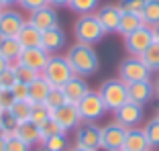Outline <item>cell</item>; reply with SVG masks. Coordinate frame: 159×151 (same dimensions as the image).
I'll return each mask as SVG.
<instances>
[{
  "label": "cell",
  "mask_w": 159,
  "mask_h": 151,
  "mask_svg": "<svg viewBox=\"0 0 159 151\" xmlns=\"http://www.w3.org/2000/svg\"><path fill=\"white\" fill-rule=\"evenodd\" d=\"M19 43L23 45V49L27 47H41V39H43V31H39L35 25H31L27 21L25 23V27L20 29V33H19Z\"/></svg>",
  "instance_id": "44dd1931"
},
{
  "label": "cell",
  "mask_w": 159,
  "mask_h": 151,
  "mask_svg": "<svg viewBox=\"0 0 159 151\" xmlns=\"http://www.w3.org/2000/svg\"><path fill=\"white\" fill-rule=\"evenodd\" d=\"M120 8H118L116 4H104L102 8L96 12V16H98L100 25L104 27V31L106 33H112V31H116L118 29V23H120Z\"/></svg>",
  "instance_id": "d6986e66"
},
{
  "label": "cell",
  "mask_w": 159,
  "mask_h": 151,
  "mask_svg": "<svg viewBox=\"0 0 159 151\" xmlns=\"http://www.w3.org/2000/svg\"><path fill=\"white\" fill-rule=\"evenodd\" d=\"M145 2L147 0H118V8L120 12H135V14H141L143 8H145Z\"/></svg>",
  "instance_id": "836d02e7"
},
{
  "label": "cell",
  "mask_w": 159,
  "mask_h": 151,
  "mask_svg": "<svg viewBox=\"0 0 159 151\" xmlns=\"http://www.w3.org/2000/svg\"><path fill=\"white\" fill-rule=\"evenodd\" d=\"M12 104H14L12 92H10V90H0V108H2V110H8Z\"/></svg>",
  "instance_id": "60d3db41"
},
{
  "label": "cell",
  "mask_w": 159,
  "mask_h": 151,
  "mask_svg": "<svg viewBox=\"0 0 159 151\" xmlns=\"http://www.w3.org/2000/svg\"><path fill=\"white\" fill-rule=\"evenodd\" d=\"M74 35L78 39V43H86V45H94L104 39L106 31L100 25L98 16L94 12L90 14H80V19L74 23Z\"/></svg>",
  "instance_id": "7a4b0ae2"
},
{
  "label": "cell",
  "mask_w": 159,
  "mask_h": 151,
  "mask_svg": "<svg viewBox=\"0 0 159 151\" xmlns=\"http://www.w3.org/2000/svg\"><path fill=\"white\" fill-rule=\"evenodd\" d=\"M19 4L23 6L25 10L33 12V10H37V8H43V6H47V4H49V0H20Z\"/></svg>",
  "instance_id": "ab89813d"
},
{
  "label": "cell",
  "mask_w": 159,
  "mask_h": 151,
  "mask_svg": "<svg viewBox=\"0 0 159 151\" xmlns=\"http://www.w3.org/2000/svg\"><path fill=\"white\" fill-rule=\"evenodd\" d=\"M41 151H43V149H41Z\"/></svg>",
  "instance_id": "6f0895ef"
},
{
  "label": "cell",
  "mask_w": 159,
  "mask_h": 151,
  "mask_svg": "<svg viewBox=\"0 0 159 151\" xmlns=\"http://www.w3.org/2000/svg\"><path fill=\"white\" fill-rule=\"evenodd\" d=\"M126 92H129V100L135 104H141V106H145L147 102H151L155 96V88L151 84V80L126 84Z\"/></svg>",
  "instance_id": "9a60e30c"
},
{
  "label": "cell",
  "mask_w": 159,
  "mask_h": 151,
  "mask_svg": "<svg viewBox=\"0 0 159 151\" xmlns=\"http://www.w3.org/2000/svg\"><path fill=\"white\" fill-rule=\"evenodd\" d=\"M149 139L145 135V129H126V139H125V147L122 151H149Z\"/></svg>",
  "instance_id": "e0dca14e"
},
{
  "label": "cell",
  "mask_w": 159,
  "mask_h": 151,
  "mask_svg": "<svg viewBox=\"0 0 159 151\" xmlns=\"http://www.w3.org/2000/svg\"><path fill=\"white\" fill-rule=\"evenodd\" d=\"M66 59L70 63V67L74 70L75 76H94L100 67V57L96 53V49L92 45L86 43H74L66 53Z\"/></svg>",
  "instance_id": "6da1fadb"
},
{
  "label": "cell",
  "mask_w": 159,
  "mask_h": 151,
  "mask_svg": "<svg viewBox=\"0 0 159 151\" xmlns=\"http://www.w3.org/2000/svg\"><path fill=\"white\" fill-rule=\"evenodd\" d=\"M4 2V8H8V6H14V4H19L20 0H2Z\"/></svg>",
  "instance_id": "ee69618b"
},
{
  "label": "cell",
  "mask_w": 159,
  "mask_h": 151,
  "mask_svg": "<svg viewBox=\"0 0 159 151\" xmlns=\"http://www.w3.org/2000/svg\"><path fill=\"white\" fill-rule=\"evenodd\" d=\"M14 84H16V76H14L12 67L8 66L6 70L0 71V88H2V90H10Z\"/></svg>",
  "instance_id": "8d00e7d4"
},
{
  "label": "cell",
  "mask_w": 159,
  "mask_h": 151,
  "mask_svg": "<svg viewBox=\"0 0 159 151\" xmlns=\"http://www.w3.org/2000/svg\"><path fill=\"white\" fill-rule=\"evenodd\" d=\"M100 133L102 129L94 123H82L75 127V145L90 151L100 149Z\"/></svg>",
  "instance_id": "30bf717a"
},
{
  "label": "cell",
  "mask_w": 159,
  "mask_h": 151,
  "mask_svg": "<svg viewBox=\"0 0 159 151\" xmlns=\"http://www.w3.org/2000/svg\"><path fill=\"white\" fill-rule=\"evenodd\" d=\"M145 27V23H143V16L141 14H135V12H122L120 14V23H118V29L116 33H120L122 37H126V35L135 33L137 29Z\"/></svg>",
  "instance_id": "603a6c76"
},
{
  "label": "cell",
  "mask_w": 159,
  "mask_h": 151,
  "mask_svg": "<svg viewBox=\"0 0 159 151\" xmlns=\"http://www.w3.org/2000/svg\"><path fill=\"white\" fill-rule=\"evenodd\" d=\"M0 112H2V108H0Z\"/></svg>",
  "instance_id": "db71d44e"
},
{
  "label": "cell",
  "mask_w": 159,
  "mask_h": 151,
  "mask_svg": "<svg viewBox=\"0 0 159 151\" xmlns=\"http://www.w3.org/2000/svg\"><path fill=\"white\" fill-rule=\"evenodd\" d=\"M14 100H29V84H23V82H16V84L10 88Z\"/></svg>",
  "instance_id": "f35d334b"
},
{
  "label": "cell",
  "mask_w": 159,
  "mask_h": 151,
  "mask_svg": "<svg viewBox=\"0 0 159 151\" xmlns=\"http://www.w3.org/2000/svg\"><path fill=\"white\" fill-rule=\"evenodd\" d=\"M0 151H6V135H0Z\"/></svg>",
  "instance_id": "7bdbcfd3"
},
{
  "label": "cell",
  "mask_w": 159,
  "mask_h": 151,
  "mask_svg": "<svg viewBox=\"0 0 159 151\" xmlns=\"http://www.w3.org/2000/svg\"><path fill=\"white\" fill-rule=\"evenodd\" d=\"M98 94L102 98L106 110L116 112L122 104L129 102V92H126V84L120 78H110V80L102 82V86L98 88Z\"/></svg>",
  "instance_id": "3957f363"
},
{
  "label": "cell",
  "mask_w": 159,
  "mask_h": 151,
  "mask_svg": "<svg viewBox=\"0 0 159 151\" xmlns=\"http://www.w3.org/2000/svg\"><path fill=\"white\" fill-rule=\"evenodd\" d=\"M2 10H4V8H0V16H2Z\"/></svg>",
  "instance_id": "816d5d0a"
},
{
  "label": "cell",
  "mask_w": 159,
  "mask_h": 151,
  "mask_svg": "<svg viewBox=\"0 0 159 151\" xmlns=\"http://www.w3.org/2000/svg\"><path fill=\"white\" fill-rule=\"evenodd\" d=\"M0 125H2V129H4V135L8 137V135H12L14 129H16V118L10 114V110H2L0 112Z\"/></svg>",
  "instance_id": "d590c367"
},
{
  "label": "cell",
  "mask_w": 159,
  "mask_h": 151,
  "mask_svg": "<svg viewBox=\"0 0 159 151\" xmlns=\"http://www.w3.org/2000/svg\"><path fill=\"white\" fill-rule=\"evenodd\" d=\"M61 90H63V94H66V100H67V102L78 104L80 100H82L90 92V86H88V82H86L82 76H74L67 84L61 86Z\"/></svg>",
  "instance_id": "2e32d148"
},
{
  "label": "cell",
  "mask_w": 159,
  "mask_h": 151,
  "mask_svg": "<svg viewBox=\"0 0 159 151\" xmlns=\"http://www.w3.org/2000/svg\"><path fill=\"white\" fill-rule=\"evenodd\" d=\"M41 76L49 82L51 88H61V86L67 84L75 74H74V70L70 67L66 55H57V53H55V55L49 57V62H47L45 70L41 71Z\"/></svg>",
  "instance_id": "277c9868"
},
{
  "label": "cell",
  "mask_w": 159,
  "mask_h": 151,
  "mask_svg": "<svg viewBox=\"0 0 159 151\" xmlns=\"http://www.w3.org/2000/svg\"><path fill=\"white\" fill-rule=\"evenodd\" d=\"M39 131H41V141L47 137H53V135H59V133H63V129L59 127V125L53 121V118H47L45 123L39 127Z\"/></svg>",
  "instance_id": "e575fe53"
},
{
  "label": "cell",
  "mask_w": 159,
  "mask_h": 151,
  "mask_svg": "<svg viewBox=\"0 0 159 151\" xmlns=\"http://www.w3.org/2000/svg\"><path fill=\"white\" fill-rule=\"evenodd\" d=\"M155 118H159V110H157V117H155Z\"/></svg>",
  "instance_id": "f5cc1de1"
},
{
  "label": "cell",
  "mask_w": 159,
  "mask_h": 151,
  "mask_svg": "<svg viewBox=\"0 0 159 151\" xmlns=\"http://www.w3.org/2000/svg\"><path fill=\"white\" fill-rule=\"evenodd\" d=\"M98 2L100 0H71L70 8L78 14H90L98 8Z\"/></svg>",
  "instance_id": "4dcf8cb0"
},
{
  "label": "cell",
  "mask_w": 159,
  "mask_h": 151,
  "mask_svg": "<svg viewBox=\"0 0 159 151\" xmlns=\"http://www.w3.org/2000/svg\"><path fill=\"white\" fill-rule=\"evenodd\" d=\"M47 118H51V110L47 108L45 104H33V106H31V123L41 127Z\"/></svg>",
  "instance_id": "1f68e13d"
},
{
  "label": "cell",
  "mask_w": 159,
  "mask_h": 151,
  "mask_svg": "<svg viewBox=\"0 0 159 151\" xmlns=\"http://www.w3.org/2000/svg\"><path fill=\"white\" fill-rule=\"evenodd\" d=\"M78 110H80V117H82L84 123H96L98 118L104 117L106 106H104V102H102L98 92H92V90H90L88 94L78 102Z\"/></svg>",
  "instance_id": "5b68a950"
},
{
  "label": "cell",
  "mask_w": 159,
  "mask_h": 151,
  "mask_svg": "<svg viewBox=\"0 0 159 151\" xmlns=\"http://www.w3.org/2000/svg\"><path fill=\"white\" fill-rule=\"evenodd\" d=\"M6 67H8V62H6L4 57L0 55V71H2V70H6Z\"/></svg>",
  "instance_id": "bcb514c9"
},
{
  "label": "cell",
  "mask_w": 159,
  "mask_h": 151,
  "mask_svg": "<svg viewBox=\"0 0 159 151\" xmlns=\"http://www.w3.org/2000/svg\"><path fill=\"white\" fill-rule=\"evenodd\" d=\"M153 88H155V96L159 98V78H157V80L153 82Z\"/></svg>",
  "instance_id": "7dc6e473"
},
{
  "label": "cell",
  "mask_w": 159,
  "mask_h": 151,
  "mask_svg": "<svg viewBox=\"0 0 159 151\" xmlns=\"http://www.w3.org/2000/svg\"><path fill=\"white\" fill-rule=\"evenodd\" d=\"M149 67L141 62L139 57H126L125 62L120 63L118 67V78H120L125 84H133V82H143V80H149Z\"/></svg>",
  "instance_id": "8992f818"
},
{
  "label": "cell",
  "mask_w": 159,
  "mask_h": 151,
  "mask_svg": "<svg viewBox=\"0 0 159 151\" xmlns=\"http://www.w3.org/2000/svg\"><path fill=\"white\" fill-rule=\"evenodd\" d=\"M0 8H4V2H2V0H0Z\"/></svg>",
  "instance_id": "f907efd6"
},
{
  "label": "cell",
  "mask_w": 159,
  "mask_h": 151,
  "mask_svg": "<svg viewBox=\"0 0 159 151\" xmlns=\"http://www.w3.org/2000/svg\"><path fill=\"white\" fill-rule=\"evenodd\" d=\"M49 57H51V55H49V53H47L43 47H27V49H23V51H20V55H19V59H16V62L41 74V71L45 70L47 62H49Z\"/></svg>",
  "instance_id": "4fadbf2b"
},
{
  "label": "cell",
  "mask_w": 159,
  "mask_h": 151,
  "mask_svg": "<svg viewBox=\"0 0 159 151\" xmlns=\"http://www.w3.org/2000/svg\"><path fill=\"white\" fill-rule=\"evenodd\" d=\"M43 151H67V139L66 133H59V135H53V137L43 139Z\"/></svg>",
  "instance_id": "f1b7e54d"
},
{
  "label": "cell",
  "mask_w": 159,
  "mask_h": 151,
  "mask_svg": "<svg viewBox=\"0 0 159 151\" xmlns=\"http://www.w3.org/2000/svg\"><path fill=\"white\" fill-rule=\"evenodd\" d=\"M149 151H153V149H149Z\"/></svg>",
  "instance_id": "11a10c76"
},
{
  "label": "cell",
  "mask_w": 159,
  "mask_h": 151,
  "mask_svg": "<svg viewBox=\"0 0 159 151\" xmlns=\"http://www.w3.org/2000/svg\"><path fill=\"white\" fill-rule=\"evenodd\" d=\"M12 135H14V137H19L20 141H25L29 147H33V145H37V143H41V131H39V125L31 123V121L19 123Z\"/></svg>",
  "instance_id": "ffe728a7"
},
{
  "label": "cell",
  "mask_w": 159,
  "mask_h": 151,
  "mask_svg": "<svg viewBox=\"0 0 159 151\" xmlns=\"http://www.w3.org/2000/svg\"><path fill=\"white\" fill-rule=\"evenodd\" d=\"M126 139V129L120 127L118 123H110L102 127L100 133V149L104 151H122Z\"/></svg>",
  "instance_id": "ba28073f"
},
{
  "label": "cell",
  "mask_w": 159,
  "mask_h": 151,
  "mask_svg": "<svg viewBox=\"0 0 159 151\" xmlns=\"http://www.w3.org/2000/svg\"><path fill=\"white\" fill-rule=\"evenodd\" d=\"M0 90H2V88H0Z\"/></svg>",
  "instance_id": "9f6ffc18"
},
{
  "label": "cell",
  "mask_w": 159,
  "mask_h": 151,
  "mask_svg": "<svg viewBox=\"0 0 159 151\" xmlns=\"http://www.w3.org/2000/svg\"><path fill=\"white\" fill-rule=\"evenodd\" d=\"M29 23L35 25L39 31H49V29H55L59 27V14L55 12L53 6H43V8H37L31 12L29 16Z\"/></svg>",
  "instance_id": "5bb4252c"
},
{
  "label": "cell",
  "mask_w": 159,
  "mask_h": 151,
  "mask_svg": "<svg viewBox=\"0 0 159 151\" xmlns=\"http://www.w3.org/2000/svg\"><path fill=\"white\" fill-rule=\"evenodd\" d=\"M139 59L149 67V71H159V43H153L149 49H145Z\"/></svg>",
  "instance_id": "83f0119b"
},
{
  "label": "cell",
  "mask_w": 159,
  "mask_h": 151,
  "mask_svg": "<svg viewBox=\"0 0 159 151\" xmlns=\"http://www.w3.org/2000/svg\"><path fill=\"white\" fill-rule=\"evenodd\" d=\"M31 106L33 104L29 102V100H14V104L8 110L16 118V123H25V121H31Z\"/></svg>",
  "instance_id": "4316f807"
},
{
  "label": "cell",
  "mask_w": 159,
  "mask_h": 151,
  "mask_svg": "<svg viewBox=\"0 0 159 151\" xmlns=\"http://www.w3.org/2000/svg\"><path fill=\"white\" fill-rule=\"evenodd\" d=\"M153 29V37H155V43H159V25H155V27H151Z\"/></svg>",
  "instance_id": "f6af8a7d"
},
{
  "label": "cell",
  "mask_w": 159,
  "mask_h": 151,
  "mask_svg": "<svg viewBox=\"0 0 159 151\" xmlns=\"http://www.w3.org/2000/svg\"><path fill=\"white\" fill-rule=\"evenodd\" d=\"M67 151H90V149H84V147H78V145H74L71 149H67Z\"/></svg>",
  "instance_id": "c3c4849f"
},
{
  "label": "cell",
  "mask_w": 159,
  "mask_h": 151,
  "mask_svg": "<svg viewBox=\"0 0 159 151\" xmlns=\"http://www.w3.org/2000/svg\"><path fill=\"white\" fill-rule=\"evenodd\" d=\"M66 102H67V100H66V94H63V90H61V88H51L43 104H45L47 108H49V110L53 112V110L61 108V106H63Z\"/></svg>",
  "instance_id": "f546056e"
},
{
  "label": "cell",
  "mask_w": 159,
  "mask_h": 151,
  "mask_svg": "<svg viewBox=\"0 0 159 151\" xmlns=\"http://www.w3.org/2000/svg\"><path fill=\"white\" fill-rule=\"evenodd\" d=\"M71 0H49V6L53 8H63V6H70Z\"/></svg>",
  "instance_id": "b9f144b4"
},
{
  "label": "cell",
  "mask_w": 159,
  "mask_h": 151,
  "mask_svg": "<svg viewBox=\"0 0 159 151\" xmlns=\"http://www.w3.org/2000/svg\"><path fill=\"white\" fill-rule=\"evenodd\" d=\"M145 135L149 139L151 149H157L159 147V118H153L145 125Z\"/></svg>",
  "instance_id": "d6a6232c"
},
{
  "label": "cell",
  "mask_w": 159,
  "mask_h": 151,
  "mask_svg": "<svg viewBox=\"0 0 159 151\" xmlns=\"http://www.w3.org/2000/svg\"><path fill=\"white\" fill-rule=\"evenodd\" d=\"M6 151H31V147L25 141H20L19 137L8 135V137H6Z\"/></svg>",
  "instance_id": "74e56055"
},
{
  "label": "cell",
  "mask_w": 159,
  "mask_h": 151,
  "mask_svg": "<svg viewBox=\"0 0 159 151\" xmlns=\"http://www.w3.org/2000/svg\"><path fill=\"white\" fill-rule=\"evenodd\" d=\"M0 135H4V129H2V125H0Z\"/></svg>",
  "instance_id": "681fc988"
},
{
  "label": "cell",
  "mask_w": 159,
  "mask_h": 151,
  "mask_svg": "<svg viewBox=\"0 0 159 151\" xmlns=\"http://www.w3.org/2000/svg\"><path fill=\"white\" fill-rule=\"evenodd\" d=\"M41 47L45 49L49 55L57 53L59 49L66 47V33L61 27L49 29V31H43V39H41Z\"/></svg>",
  "instance_id": "ac0fdd59"
},
{
  "label": "cell",
  "mask_w": 159,
  "mask_h": 151,
  "mask_svg": "<svg viewBox=\"0 0 159 151\" xmlns=\"http://www.w3.org/2000/svg\"><path fill=\"white\" fill-rule=\"evenodd\" d=\"M153 43H155L153 29L145 25V27L137 29L135 33H131V35H126V37H125V49L131 53L133 57H139L141 53L145 51V49H149Z\"/></svg>",
  "instance_id": "52a82bcc"
},
{
  "label": "cell",
  "mask_w": 159,
  "mask_h": 151,
  "mask_svg": "<svg viewBox=\"0 0 159 151\" xmlns=\"http://www.w3.org/2000/svg\"><path fill=\"white\" fill-rule=\"evenodd\" d=\"M51 118L63 129V133L75 129L80 123H82V117H80V110H78V104H71V102H66L61 108L53 110L51 112Z\"/></svg>",
  "instance_id": "8fae6325"
},
{
  "label": "cell",
  "mask_w": 159,
  "mask_h": 151,
  "mask_svg": "<svg viewBox=\"0 0 159 151\" xmlns=\"http://www.w3.org/2000/svg\"><path fill=\"white\" fill-rule=\"evenodd\" d=\"M25 23L27 21L23 19V14L19 10H2V16H0V39L19 37Z\"/></svg>",
  "instance_id": "7c38bea8"
},
{
  "label": "cell",
  "mask_w": 159,
  "mask_h": 151,
  "mask_svg": "<svg viewBox=\"0 0 159 151\" xmlns=\"http://www.w3.org/2000/svg\"><path fill=\"white\" fill-rule=\"evenodd\" d=\"M20 51H23V45L19 43V39L16 37H4L0 39V55L4 57L6 62H16L20 55Z\"/></svg>",
  "instance_id": "cb8c5ba5"
},
{
  "label": "cell",
  "mask_w": 159,
  "mask_h": 151,
  "mask_svg": "<svg viewBox=\"0 0 159 151\" xmlns=\"http://www.w3.org/2000/svg\"><path fill=\"white\" fill-rule=\"evenodd\" d=\"M49 90H51L49 82H47L43 76H39L35 82L29 84V102L31 104H43L45 98H47V94H49Z\"/></svg>",
  "instance_id": "7402d4cb"
},
{
  "label": "cell",
  "mask_w": 159,
  "mask_h": 151,
  "mask_svg": "<svg viewBox=\"0 0 159 151\" xmlns=\"http://www.w3.org/2000/svg\"><path fill=\"white\" fill-rule=\"evenodd\" d=\"M141 16H143V23H145L147 27L159 25V0H147Z\"/></svg>",
  "instance_id": "484cf974"
},
{
  "label": "cell",
  "mask_w": 159,
  "mask_h": 151,
  "mask_svg": "<svg viewBox=\"0 0 159 151\" xmlns=\"http://www.w3.org/2000/svg\"><path fill=\"white\" fill-rule=\"evenodd\" d=\"M143 118H145V110L141 104H135V102H129L122 104L120 108L114 112V123H118L120 127L125 129H135L143 123Z\"/></svg>",
  "instance_id": "9c48e42d"
},
{
  "label": "cell",
  "mask_w": 159,
  "mask_h": 151,
  "mask_svg": "<svg viewBox=\"0 0 159 151\" xmlns=\"http://www.w3.org/2000/svg\"><path fill=\"white\" fill-rule=\"evenodd\" d=\"M8 66L12 67L14 76H16V82H23V84H31V82H35V80L39 78V76H41L39 71L31 70V67L23 66V63H19V62H10Z\"/></svg>",
  "instance_id": "d4e9b609"
}]
</instances>
